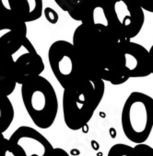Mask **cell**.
<instances>
[{"mask_svg":"<svg viewBox=\"0 0 153 156\" xmlns=\"http://www.w3.org/2000/svg\"><path fill=\"white\" fill-rule=\"evenodd\" d=\"M21 93L32 122L43 129L52 127L58 113V98L50 81L39 75L23 83Z\"/></svg>","mask_w":153,"mask_h":156,"instance_id":"cell-3","label":"cell"},{"mask_svg":"<svg viewBox=\"0 0 153 156\" xmlns=\"http://www.w3.org/2000/svg\"><path fill=\"white\" fill-rule=\"evenodd\" d=\"M109 27L121 39L130 40L141 31L144 10L135 0H104Z\"/></svg>","mask_w":153,"mask_h":156,"instance_id":"cell-6","label":"cell"},{"mask_svg":"<svg viewBox=\"0 0 153 156\" xmlns=\"http://www.w3.org/2000/svg\"><path fill=\"white\" fill-rule=\"evenodd\" d=\"M121 124L131 142L145 143L153 129V98L142 92H132L123 106Z\"/></svg>","mask_w":153,"mask_h":156,"instance_id":"cell-4","label":"cell"},{"mask_svg":"<svg viewBox=\"0 0 153 156\" xmlns=\"http://www.w3.org/2000/svg\"><path fill=\"white\" fill-rule=\"evenodd\" d=\"M135 2L143 10L153 13V0H135Z\"/></svg>","mask_w":153,"mask_h":156,"instance_id":"cell-18","label":"cell"},{"mask_svg":"<svg viewBox=\"0 0 153 156\" xmlns=\"http://www.w3.org/2000/svg\"><path fill=\"white\" fill-rule=\"evenodd\" d=\"M48 62L56 80L63 88L91 79L72 42L55 41L48 50Z\"/></svg>","mask_w":153,"mask_h":156,"instance_id":"cell-5","label":"cell"},{"mask_svg":"<svg viewBox=\"0 0 153 156\" xmlns=\"http://www.w3.org/2000/svg\"><path fill=\"white\" fill-rule=\"evenodd\" d=\"M27 38V23L9 10L0 21V60L13 62Z\"/></svg>","mask_w":153,"mask_h":156,"instance_id":"cell-8","label":"cell"},{"mask_svg":"<svg viewBox=\"0 0 153 156\" xmlns=\"http://www.w3.org/2000/svg\"><path fill=\"white\" fill-rule=\"evenodd\" d=\"M15 116L9 98L0 92V132L4 133L11 125Z\"/></svg>","mask_w":153,"mask_h":156,"instance_id":"cell-13","label":"cell"},{"mask_svg":"<svg viewBox=\"0 0 153 156\" xmlns=\"http://www.w3.org/2000/svg\"><path fill=\"white\" fill-rule=\"evenodd\" d=\"M123 65L125 75L129 78L147 77L150 73L147 50L130 40L122 42Z\"/></svg>","mask_w":153,"mask_h":156,"instance_id":"cell-10","label":"cell"},{"mask_svg":"<svg viewBox=\"0 0 153 156\" xmlns=\"http://www.w3.org/2000/svg\"><path fill=\"white\" fill-rule=\"evenodd\" d=\"M55 4L65 12H71L80 7L85 0H54Z\"/></svg>","mask_w":153,"mask_h":156,"instance_id":"cell-15","label":"cell"},{"mask_svg":"<svg viewBox=\"0 0 153 156\" xmlns=\"http://www.w3.org/2000/svg\"><path fill=\"white\" fill-rule=\"evenodd\" d=\"M12 59L16 82L21 86L41 75L44 71L43 60L28 38L21 50L12 56Z\"/></svg>","mask_w":153,"mask_h":156,"instance_id":"cell-9","label":"cell"},{"mask_svg":"<svg viewBox=\"0 0 153 156\" xmlns=\"http://www.w3.org/2000/svg\"><path fill=\"white\" fill-rule=\"evenodd\" d=\"M9 144V140L4 136V133L0 132V153L3 152Z\"/></svg>","mask_w":153,"mask_h":156,"instance_id":"cell-20","label":"cell"},{"mask_svg":"<svg viewBox=\"0 0 153 156\" xmlns=\"http://www.w3.org/2000/svg\"><path fill=\"white\" fill-rule=\"evenodd\" d=\"M4 1H7V0H4Z\"/></svg>","mask_w":153,"mask_h":156,"instance_id":"cell-24","label":"cell"},{"mask_svg":"<svg viewBox=\"0 0 153 156\" xmlns=\"http://www.w3.org/2000/svg\"><path fill=\"white\" fill-rule=\"evenodd\" d=\"M107 156H135L134 148L127 144L117 143L110 148Z\"/></svg>","mask_w":153,"mask_h":156,"instance_id":"cell-14","label":"cell"},{"mask_svg":"<svg viewBox=\"0 0 153 156\" xmlns=\"http://www.w3.org/2000/svg\"><path fill=\"white\" fill-rule=\"evenodd\" d=\"M0 156H14V155L12 154V152H11V151H9V144H8L6 150H5L3 152L0 153Z\"/></svg>","mask_w":153,"mask_h":156,"instance_id":"cell-23","label":"cell"},{"mask_svg":"<svg viewBox=\"0 0 153 156\" xmlns=\"http://www.w3.org/2000/svg\"><path fill=\"white\" fill-rule=\"evenodd\" d=\"M9 11L8 6L5 4L4 0H0V21L2 20V19L7 15V13Z\"/></svg>","mask_w":153,"mask_h":156,"instance_id":"cell-19","label":"cell"},{"mask_svg":"<svg viewBox=\"0 0 153 156\" xmlns=\"http://www.w3.org/2000/svg\"><path fill=\"white\" fill-rule=\"evenodd\" d=\"M9 9L25 23L39 20L43 12V0H7Z\"/></svg>","mask_w":153,"mask_h":156,"instance_id":"cell-12","label":"cell"},{"mask_svg":"<svg viewBox=\"0 0 153 156\" xmlns=\"http://www.w3.org/2000/svg\"><path fill=\"white\" fill-rule=\"evenodd\" d=\"M52 156H70L67 151H65L62 148H54Z\"/></svg>","mask_w":153,"mask_h":156,"instance_id":"cell-21","label":"cell"},{"mask_svg":"<svg viewBox=\"0 0 153 156\" xmlns=\"http://www.w3.org/2000/svg\"><path fill=\"white\" fill-rule=\"evenodd\" d=\"M148 51V61H149V67H150V73H153V44L150 47Z\"/></svg>","mask_w":153,"mask_h":156,"instance_id":"cell-22","label":"cell"},{"mask_svg":"<svg viewBox=\"0 0 153 156\" xmlns=\"http://www.w3.org/2000/svg\"><path fill=\"white\" fill-rule=\"evenodd\" d=\"M104 91V81L100 78H91L64 88L63 118L69 129L80 130L88 125L103 98Z\"/></svg>","mask_w":153,"mask_h":156,"instance_id":"cell-2","label":"cell"},{"mask_svg":"<svg viewBox=\"0 0 153 156\" xmlns=\"http://www.w3.org/2000/svg\"><path fill=\"white\" fill-rule=\"evenodd\" d=\"M124 41L106 26L81 23L73 33L72 44L91 77L120 86L129 80L123 65Z\"/></svg>","mask_w":153,"mask_h":156,"instance_id":"cell-1","label":"cell"},{"mask_svg":"<svg viewBox=\"0 0 153 156\" xmlns=\"http://www.w3.org/2000/svg\"><path fill=\"white\" fill-rule=\"evenodd\" d=\"M45 16V19L47 20V21L51 24H56L58 22V20H59V16L57 14V12L53 9L52 8H45L43 9V12Z\"/></svg>","mask_w":153,"mask_h":156,"instance_id":"cell-17","label":"cell"},{"mask_svg":"<svg viewBox=\"0 0 153 156\" xmlns=\"http://www.w3.org/2000/svg\"><path fill=\"white\" fill-rule=\"evenodd\" d=\"M134 148L135 156H153V148L145 143L136 144Z\"/></svg>","mask_w":153,"mask_h":156,"instance_id":"cell-16","label":"cell"},{"mask_svg":"<svg viewBox=\"0 0 153 156\" xmlns=\"http://www.w3.org/2000/svg\"><path fill=\"white\" fill-rule=\"evenodd\" d=\"M9 149L14 156H52L54 147L37 129L19 127L9 137Z\"/></svg>","mask_w":153,"mask_h":156,"instance_id":"cell-7","label":"cell"},{"mask_svg":"<svg viewBox=\"0 0 153 156\" xmlns=\"http://www.w3.org/2000/svg\"><path fill=\"white\" fill-rule=\"evenodd\" d=\"M68 14L71 19L80 21L82 24L103 25L110 28L104 0H85L80 7Z\"/></svg>","mask_w":153,"mask_h":156,"instance_id":"cell-11","label":"cell"}]
</instances>
